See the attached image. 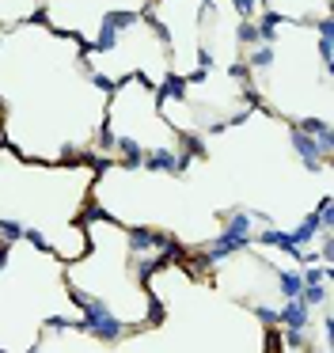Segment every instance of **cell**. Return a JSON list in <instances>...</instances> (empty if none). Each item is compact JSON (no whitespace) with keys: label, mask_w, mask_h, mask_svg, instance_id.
<instances>
[{"label":"cell","mask_w":334,"mask_h":353,"mask_svg":"<svg viewBox=\"0 0 334 353\" xmlns=\"http://www.w3.org/2000/svg\"><path fill=\"white\" fill-rule=\"evenodd\" d=\"M95 179V163H27L19 152L0 148V228L30 232L35 205H42V243L76 262L88 251L80 216Z\"/></svg>","instance_id":"6da1fadb"}]
</instances>
